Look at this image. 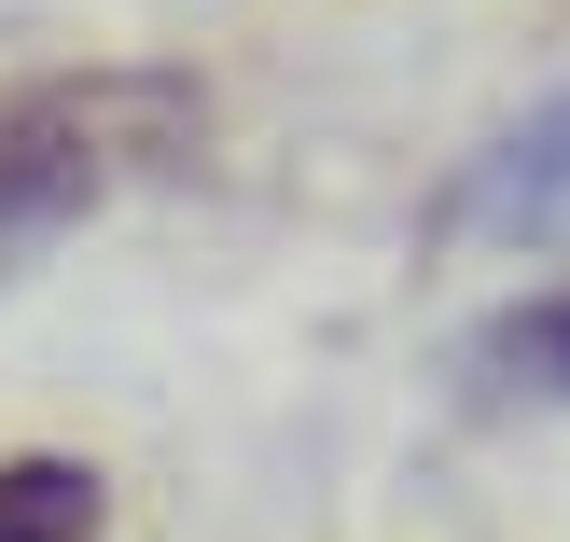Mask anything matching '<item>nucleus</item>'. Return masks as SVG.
<instances>
[{"label":"nucleus","instance_id":"nucleus-3","mask_svg":"<svg viewBox=\"0 0 570 542\" xmlns=\"http://www.w3.org/2000/svg\"><path fill=\"white\" fill-rule=\"evenodd\" d=\"M0 542H98V473L83 460H0Z\"/></svg>","mask_w":570,"mask_h":542},{"label":"nucleus","instance_id":"nucleus-1","mask_svg":"<svg viewBox=\"0 0 570 542\" xmlns=\"http://www.w3.org/2000/svg\"><path fill=\"white\" fill-rule=\"evenodd\" d=\"M195 126L181 83L154 70H42V83H0V265L42 250L56 223H83L98 195H126L139 167H167Z\"/></svg>","mask_w":570,"mask_h":542},{"label":"nucleus","instance_id":"nucleus-4","mask_svg":"<svg viewBox=\"0 0 570 542\" xmlns=\"http://www.w3.org/2000/svg\"><path fill=\"white\" fill-rule=\"evenodd\" d=\"M501 348H515L529 376H557V390H570V293H557V306H529V321L501 334Z\"/></svg>","mask_w":570,"mask_h":542},{"label":"nucleus","instance_id":"nucleus-2","mask_svg":"<svg viewBox=\"0 0 570 542\" xmlns=\"http://www.w3.org/2000/svg\"><path fill=\"white\" fill-rule=\"evenodd\" d=\"M473 223H488V237H570V98H557L529 139H501V154H488Z\"/></svg>","mask_w":570,"mask_h":542}]
</instances>
